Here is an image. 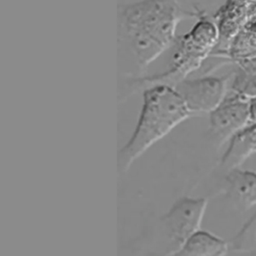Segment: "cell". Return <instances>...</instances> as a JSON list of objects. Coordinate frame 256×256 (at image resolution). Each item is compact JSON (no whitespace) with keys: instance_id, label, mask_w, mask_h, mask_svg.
Here are the masks:
<instances>
[{"instance_id":"cell-7","label":"cell","mask_w":256,"mask_h":256,"mask_svg":"<svg viewBox=\"0 0 256 256\" xmlns=\"http://www.w3.org/2000/svg\"><path fill=\"white\" fill-rule=\"evenodd\" d=\"M226 193L228 199L242 210L256 205V172L230 169L226 175Z\"/></svg>"},{"instance_id":"cell-6","label":"cell","mask_w":256,"mask_h":256,"mask_svg":"<svg viewBox=\"0 0 256 256\" xmlns=\"http://www.w3.org/2000/svg\"><path fill=\"white\" fill-rule=\"evenodd\" d=\"M228 76L186 78L174 88L184 100L192 116L210 114L228 93Z\"/></svg>"},{"instance_id":"cell-5","label":"cell","mask_w":256,"mask_h":256,"mask_svg":"<svg viewBox=\"0 0 256 256\" xmlns=\"http://www.w3.org/2000/svg\"><path fill=\"white\" fill-rule=\"evenodd\" d=\"M250 119V98L232 90L209 114V134L214 143L222 145L245 128Z\"/></svg>"},{"instance_id":"cell-9","label":"cell","mask_w":256,"mask_h":256,"mask_svg":"<svg viewBox=\"0 0 256 256\" xmlns=\"http://www.w3.org/2000/svg\"><path fill=\"white\" fill-rule=\"evenodd\" d=\"M254 152H256V124L243 128L230 139L221 163L230 170L236 168Z\"/></svg>"},{"instance_id":"cell-4","label":"cell","mask_w":256,"mask_h":256,"mask_svg":"<svg viewBox=\"0 0 256 256\" xmlns=\"http://www.w3.org/2000/svg\"><path fill=\"white\" fill-rule=\"evenodd\" d=\"M208 201L205 198L182 197L159 219L152 246L156 253L175 256L186 240L200 229Z\"/></svg>"},{"instance_id":"cell-10","label":"cell","mask_w":256,"mask_h":256,"mask_svg":"<svg viewBox=\"0 0 256 256\" xmlns=\"http://www.w3.org/2000/svg\"><path fill=\"white\" fill-rule=\"evenodd\" d=\"M252 233L256 235V213L254 216L243 226L241 231L232 239V247L236 250H242L246 247L248 238L252 236Z\"/></svg>"},{"instance_id":"cell-8","label":"cell","mask_w":256,"mask_h":256,"mask_svg":"<svg viewBox=\"0 0 256 256\" xmlns=\"http://www.w3.org/2000/svg\"><path fill=\"white\" fill-rule=\"evenodd\" d=\"M228 243L204 230H197L183 244L175 256H222L228 252Z\"/></svg>"},{"instance_id":"cell-2","label":"cell","mask_w":256,"mask_h":256,"mask_svg":"<svg viewBox=\"0 0 256 256\" xmlns=\"http://www.w3.org/2000/svg\"><path fill=\"white\" fill-rule=\"evenodd\" d=\"M142 92L143 102L136 127L130 139L118 151L119 172H126L153 144L192 116L173 86L155 84Z\"/></svg>"},{"instance_id":"cell-1","label":"cell","mask_w":256,"mask_h":256,"mask_svg":"<svg viewBox=\"0 0 256 256\" xmlns=\"http://www.w3.org/2000/svg\"><path fill=\"white\" fill-rule=\"evenodd\" d=\"M178 0H140L118 6L119 42L131 53L140 73L172 47L180 21L195 17Z\"/></svg>"},{"instance_id":"cell-3","label":"cell","mask_w":256,"mask_h":256,"mask_svg":"<svg viewBox=\"0 0 256 256\" xmlns=\"http://www.w3.org/2000/svg\"><path fill=\"white\" fill-rule=\"evenodd\" d=\"M197 21L191 29L183 35L177 36L172 47L171 65L168 70L150 76H132L126 86L124 96L143 91L155 84L175 86L200 69L208 56L217 48L220 32L214 19L204 12L196 11Z\"/></svg>"}]
</instances>
